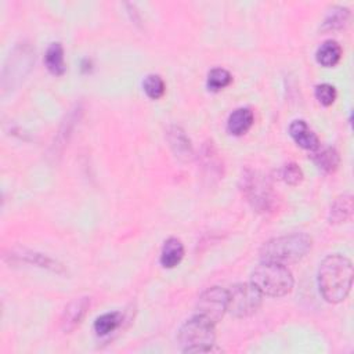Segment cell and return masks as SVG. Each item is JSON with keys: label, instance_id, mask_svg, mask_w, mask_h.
<instances>
[{"label": "cell", "instance_id": "1", "mask_svg": "<svg viewBox=\"0 0 354 354\" xmlns=\"http://www.w3.org/2000/svg\"><path fill=\"white\" fill-rule=\"evenodd\" d=\"M353 277L354 269L349 258L339 254L329 255L318 267L320 294L328 303H340L351 291Z\"/></svg>", "mask_w": 354, "mask_h": 354}, {"label": "cell", "instance_id": "2", "mask_svg": "<svg viewBox=\"0 0 354 354\" xmlns=\"http://www.w3.org/2000/svg\"><path fill=\"white\" fill-rule=\"evenodd\" d=\"M313 241L307 234L295 232L267 241L261 250L262 262L291 265L303 259L311 250Z\"/></svg>", "mask_w": 354, "mask_h": 354}, {"label": "cell", "instance_id": "3", "mask_svg": "<svg viewBox=\"0 0 354 354\" xmlns=\"http://www.w3.org/2000/svg\"><path fill=\"white\" fill-rule=\"evenodd\" d=\"M251 283L262 292V295L281 298L292 291L295 280L287 266L262 262L254 270Z\"/></svg>", "mask_w": 354, "mask_h": 354}, {"label": "cell", "instance_id": "4", "mask_svg": "<svg viewBox=\"0 0 354 354\" xmlns=\"http://www.w3.org/2000/svg\"><path fill=\"white\" fill-rule=\"evenodd\" d=\"M179 343L184 353H209L213 351L216 340L214 322L197 314L179 331Z\"/></svg>", "mask_w": 354, "mask_h": 354}, {"label": "cell", "instance_id": "5", "mask_svg": "<svg viewBox=\"0 0 354 354\" xmlns=\"http://www.w3.org/2000/svg\"><path fill=\"white\" fill-rule=\"evenodd\" d=\"M263 295L252 284H237L228 291V311L237 318L254 316L262 306Z\"/></svg>", "mask_w": 354, "mask_h": 354}, {"label": "cell", "instance_id": "6", "mask_svg": "<svg viewBox=\"0 0 354 354\" xmlns=\"http://www.w3.org/2000/svg\"><path fill=\"white\" fill-rule=\"evenodd\" d=\"M197 311L212 322H219L228 311V291L220 287L206 289L198 298Z\"/></svg>", "mask_w": 354, "mask_h": 354}, {"label": "cell", "instance_id": "7", "mask_svg": "<svg viewBox=\"0 0 354 354\" xmlns=\"http://www.w3.org/2000/svg\"><path fill=\"white\" fill-rule=\"evenodd\" d=\"M244 180V192L250 202H252L254 208L259 210H269L273 197H272V186L265 179V176L258 172H250L243 177Z\"/></svg>", "mask_w": 354, "mask_h": 354}, {"label": "cell", "instance_id": "8", "mask_svg": "<svg viewBox=\"0 0 354 354\" xmlns=\"http://www.w3.org/2000/svg\"><path fill=\"white\" fill-rule=\"evenodd\" d=\"M90 307V298L83 296L72 300L64 310L63 317H61V328L64 332L69 333L74 329H76L83 318L86 317L87 311Z\"/></svg>", "mask_w": 354, "mask_h": 354}, {"label": "cell", "instance_id": "9", "mask_svg": "<svg viewBox=\"0 0 354 354\" xmlns=\"http://www.w3.org/2000/svg\"><path fill=\"white\" fill-rule=\"evenodd\" d=\"M289 135L303 150L314 153L320 148V139L303 120H296L289 125Z\"/></svg>", "mask_w": 354, "mask_h": 354}, {"label": "cell", "instance_id": "10", "mask_svg": "<svg viewBox=\"0 0 354 354\" xmlns=\"http://www.w3.org/2000/svg\"><path fill=\"white\" fill-rule=\"evenodd\" d=\"M255 122V115L251 108L243 107L231 112L227 121V129L234 136L245 135Z\"/></svg>", "mask_w": 354, "mask_h": 354}, {"label": "cell", "instance_id": "11", "mask_svg": "<svg viewBox=\"0 0 354 354\" xmlns=\"http://www.w3.org/2000/svg\"><path fill=\"white\" fill-rule=\"evenodd\" d=\"M168 140L177 158H180L181 161H190L192 158L194 151L191 142L181 128L172 126L168 131Z\"/></svg>", "mask_w": 354, "mask_h": 354}, {"label": "cell", "instance_id": "12", "mask_svg": "<svg viewBox=\"0 0 354 354\" xmlns=\"http://www.w3.org/2000/svg\"><path fill=\"white\" fill-rule=\"evenodd\" d=\"M184 258V245L179 239H169L165 241L159 262L165 269L176 267Z\"/></svg>", "mask_w": 354, "mask_h": 354}, {"label": "cell", "instance_id": "13", "mask_svg": "<svg viewBox=\"0 0 354 354\" xmlns=\"http://www.w3.org/2000/svg\"><path fill=\"white\" fill-rule=\"evenodd\" d=\"M342 58V47L336 41H325L316 52V60L320 65L331 68Z\"/></svg>", "mask_w": 354, "mask_h": 354}, {"label": "cell", "instance_id": "14", "mask_svg": "<svg viewBox=\"0 0 354 354\" xmlns=\"http://www.w3.org/2000/svg\"><path fill=\"white\" fill-rule=\"evenodd\" d=\"M45 63L47 69L56 75V76H61L65 72V60H64V47L61 43L54 42L50 43V46L46 50V56H45Z\"/></svg>", "mask_w": 354, "mask_h": 354}, {"label": "cell", "instance_id": "15", "mask_svg": "<svg viewBox=\"0 0 354 354\" xmlns=\"http://www.w3.org/2000/svg\"><path fill=\"white\" fill-rule=\"evenodd\" d=\"M353 214V197L350 194L340 195L335 199L329 210V221L333 224L347 221Z\"/></svg>", "mask_w": 354, "mask_h": 354}, {"label": "cell", "instance_id": "16", "mask_svg": "<svg viewBox=\"0 0 354 354\" xmlns=\"http://www.w3.org/2000/svg\"><path fill=\"white\" fill-rule=\"evenodd\" d=\"M313 161L321 170L327 173H332L338 169L340 164V157L335 148L327 147V148H322V150L318 148L317 151H314Z\"/></svg>", "mask_w": 354, "mask_h": 354}, {"label": "cell", "instance_id": "17", "mask_svg": "<svg viewBox=\"0 0 354 354\" xmlns=\"http://www.w3.org/2000/svg\"><path fill=\"white\" fill-rule=\"evenodd\" d=\"M122 320L124 317L120 311L105 313L94 321V332L98 336H107L112 333L115 329H118V327L122 324Z\"/></svg>", "mask_w": 354, "mask_h": 354}, {"label": "cell", "instance_id": "18", "mask_svg": "<svg viewBox=\"0 0 354 354\" xmlns=\"http://www.w3.org/2000/svg\"><path fill=\"white\" fill-rule=\"evenodd\" d=\"M350 20V10L347 8L342 6H335L329 10L324 20L322 28L327 31H335L343 28Z\"/></svg>", "mask_w": 354, "mask_h": 354}, {"label": "cell", "instance_id": "19", "mask_svg": "<svg viewBox=\"0 0 354 354\" xmlns=\"http://www.w3.org/2000/svg\"><path fill=\"white\" fill-rule=\"evenodd\" d=\"M232 82L231 74L224 68H213L208 74L206 86L210 91H220Z\"/></svg>", "mask_w": 354, "mask_h": 354}, {"label": "cell", "instance_id": "20", "mask_svg": "<svg viewBox=\"0 0 354 354\" xmlns=\"http://www.w3.org/2000/svg\"><path fill=\"white\" fill-rule=\"evenodd\" d=\"M143 89L150 98L158 100L165 94L166 85H165V80L159 75L150 74L143 80Z\"/></svg>", "mask_w": 354, "mask_h": 354}, {"label": "cell", "instance_id": "21", "mask_svg": "<svg viewBox=\"0 0 354 354\" xmlns=\"http://www.w3.org/2000/svg\"><path fill=\"white\" fill-rule=\"evenodd\" d=\"M316 98L317 101L324 105V107H329L335 102L336 100V89L329 85V83H321V85H317L316 86Z\"/></svg>", "mask_w": 354, "mask_h": 354}, {"label": "cell", "instance_id": "22", "mask_svg": "<svg viewBox=\"0 0 354 354\" xmlns=\"http://www.w3.org/2000/svg\"><path fill=\"white\" fill-rule=\"evenodd\" d=\"M281 179L289 186H298L303 180V172L299 165L291 162L281 169Z\"/></svg>", "mask_w": 354, "mask_h": 354}]
</instances>
